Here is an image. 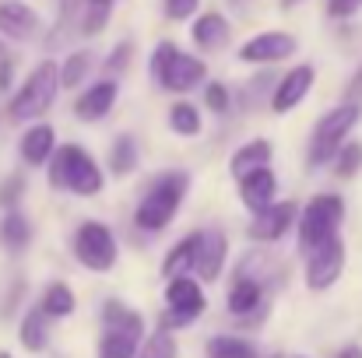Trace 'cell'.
Wrapping results in <instances>:
<instances>
[{"instance_id":"6da1fadb","label":"cell","mask_w":362,"mask_h":358,"mask_svg":"<svg viewBox=\"0 0 362 358\" xmlns=\"http://www.w3.org/2000/svg\"><path fill=\"white\" fill-rule=\"evenodd\" d=\"M190 193V172L183 169H165L158 176H151V183L144 186L137 208H134V225L148 236H158L169 229V222L180 215L183 201Z\"/></svg>"},{"instance_id":"7a4b0ae2","label":"cell","mask_w":362,"mask_h":358,"mask_svg":"<svg viewBox=\"0 0 362 358\" xmlns=\"http://www.w3.org/2000/svg\"><path fill=\"white\" fill-rule=\"evenodd\" d=\"M46 183L57 193H71V197H99L106 186V172L103 165L92 158V151H85L81 144H60L57 155L46 165Z\"/></svg>"},{"instance_id":"3957f363","label":"cell","mask_w":362,"mask_h":358,"mask_svg":"<svg viewBox=\"0 0 362 358\" xmlns=\"http://www.w3.org/2000/svg\"><path fill=\"white\" fill-rule=\"evenodd\" d=\"M60 95V64L57 60H42L28 71V78L18 85V92L7 102V119L11 123H35L53 109Z\"/></svg>"},{"instance_id":"277c9868","label":"cell","mask_w":362,"mask_h":358,"mask_svg":"<svg viewBox=\"0 0 362 358\" xmlns=\"http://www.w3.org/2000/svg\"><path fill=\"white\" fill-rule=\"evenodd\" d=\"M151 78L162 92H173V95H187L194 88L204 85L208 78V64L187 49H180L176 42H158L155 53H151Z\"/></svg>"},{"instance_id":"5b68a950","label":"cell","mask_w":362,"mask_h":358,"mask_svg":"<svg viewBox=\"0 0 362 358\" xmlns=\"http://www.w3.org/2000/svg\"><path fill=\"white\" fill-rule=\"evenodd\" d=\"M141 345H144V316L130 309L123 299H106L99 358H137Z\"/></svg>"},{"instance_id":"8992f818","label":"cell","mask_w":362,"mask_h":358,"mask_svg":"<svg viewBox=\"0 0 362 358\" xmlns=\"http://www.w3.org/2000/svg\"><path fill=\"white\" fill-rule=\"evenodd\" d=\"M341 222H345V201H341V193H317L313 201H306V208L299 211V222H296L299 253L310 256L324 242L338 239L341 236Z\"/></svg>"},{"instance_id":"52a82bcc","label":"cell","mask_w":362,"mask_h":358,"mask_svg":"<svg viewBox=\"0 0 362 358\" xmlns=\"http://www.w3.org/2000/svg\"><path fill=\"white\" fill-rule=\"evenodd\" d=\"M359 119H362V106H352V102H341V106L327 109L324 117L317 119L313 133H310V155H306V165H310V169L331 165L334 155L349 144V133L359 126Z\"/></svg>"},{"instance_id":"ba28073f","label":"cell","mask_w":362,"mask_h":358,"mask_svg":"<svg viewBox=\"0 0 362 358\" xmlns=\"http://www.w3.org/2000/svg\"><path fill=\"white\" fill-rule=\"evenodd\" d=\"M71 253L74 260L85 267V270H95V274H110L120 260V242L113 236V229L99 218H85L74 236H71Z\"/></svg>"},{"instance_id":"9c48e42d","label":"cell","mask_w":362,"mask_h":358,"mask_svg":"<svg viewBox=\"0 0 362 358\" xmlns=\"http://www.w3.org/2000/svg\"><path fill=\"white\" fill-rule=\"evenodd\" d=\"M162 299H165V309H162V327L158 330H169V334L180 330V327H190L208 309V295H204L197 278H173V281H165Z\"/></svg>"},{"instance_id":"30bf717a","label":"cell","mask_w":362,"mask_h":358,"mask_svg":"<svg viewBox=\"0 0 362 358\" xmlns=\"http://www.w3.org/2000/svg\"><path fill=\"white\" fill-rule=\"evenodd\" d=\"M345 260H349V249H345V239H331L324 242L320 249H313L306 256V288L310 292H327L341 281L345 274Z\"/></svg>"},{"instance_id":"8fae6325","label":"cell","mask_w":362,"mask_h":358,"mask_svg":"<svg viewBox=\"0 0 362 358\" xmlns=\"http://www.w3.org/2000/svg\"><path fill=\"white\" fill-rule=\"evenodd\" d=\"M296 53H299V39L292 32H257V35H250L243 42L236 56H240L243 64L271 67V64H281V60H288Z\"/></svg>"},{"instance_id":"7c38bea8","label":"cell","mask_w":362,"mask_h":358,"mask_svg":"<svg viewBox=\"0 0 362 358\" xmlns=\"http://www.w3.org/2000/svg\"><path fill=\"white\" fill-rule=\"evenodd\" d=\"M313 85H317V67H313V64H296L292 71H285V74L278 78L271 99H267V102H271V113L285 117V113L299 109L303 99L313 92Z\"/></svg>"},{"instance_id":"4fadbf2b","label":"cell","mask_w":362,"mask_h":358,"mask_svg":"<svg viewBox=\"0 0 362 358\" xmlns=\"http://www.w3.org/2000/svg\"><path fill=\"white\" fill-rule=\"evenodd\" d=\"M267 299H271V292H267L264 285L233 274L229 292H226V309H229L240 323H257V320L267 313Z\"/></svg>"},{"instance_id":"5bb4252c","label":"cell","mask_w":362,"mask_h":358,"mask_svg":"<svg viewBox=\"0 0 362 358\" xmlns=\"http://www.w3.org/2000/svg\"><path fill=\"white\" fill-rule=\"evenodd\" d=\"M296 222H299V204L296 201H278L267 211L253 215L246 236L253 242H278V239H285L288 229H296Z\"/></svg>"},{"instance_id":"9a60e30c","label":"cell","mask_w":362,"mask_h":358,"mask_svg":"<svg viewBox=\"0 0 362 358\" xmlns=\"http://www.w3.org/2000/svg\"><path fill=\"white\" fill-rule=\"evenodd\" d=\"M57 130L49 123H28L18 137V158L25 169H46L49 158L57 155Z\"/></svg>"},{"instance_id":"2e32d148","label":"cell","mask_w":362,"mask_h":358,"mask_svg":"<svg viewBox=\"0 0 362 358\" xmlns=\"http://www.w3.org/2000/svg\"><path fill=\"white\" fill-rule=\"evenodd\" d=\"M117 99H120V81L117 78H103V81L88 85L74 99V117L81 119V123H99V119H106L113 113Z\"/></svg>"},{"instance_id":"e0dca14e","label":"cell","mask_w":362,"mask_h":358,"mask_svg":"<svg viewBox=\"0 0 362 358\" xmlns=\"http://www.w3.org/2000/svg\"><path fill=\"white\" fill-rule=\"evenodd\" d=\"M229 263V236L218 225L201 229V246H197V278L201 281H218Z\"/></svg>"},{"instance_id":"ac0fdd59","label":"cell","mask_w":362,"mask_h":358,"mask_svg":"<svg viewBox=\"0 0 362 358\" xmlns=\"http://www.w3.org/2000/svg\"><path fill=\"white\" fill-rule=\"evenodd\" d=\"M42 28L39 11L25 0H0V35L11 42H28Z\"/></svg>"},{"instance_id":"d6986e66","label":"cell","mask_w":362,"mask_h":358,"mask_svg":"<svg viewBox=\"0 0 362 358\" xmlns=\"http://www.w3.org/2000/svg\"><path fill=\"white\" fill-rule=\"evenodd\" d=\"M236 183H240L243 208H246L250 215H260V211H267L271 204H278V176H274L271 165H267V169H257V172H250V176H243Z\"/></svg>"},{"instance_id":"ffe728a7","label":"cell","mask_w":362,"mask_h":358,"mask_svg":"<svg viewBox=\"0 0 362 358\" xmlns=\"http://www.w3.org/2000/svg\"><path fill=\"white\" fill-rule=\"evenodd\" d=\"M229 39H233V25H229V18L218 14V11H204V14L194 18V25H190V42H194L201 53H218V49L229 46Z\"/></svg>"},{"instance_id":"44dd1931","label":"cell","mask_w":362,"mask_h":358,"mask_svg":"<svg viewBox=\"0 0 362 358\" xmlns=\"http://www.w3.org/2000/svg\"><path fill=\"white\" fill-rule=\"evenodd\" d=\"M18 345L28 352V355H39L49 348V316L39 309V306H28L18 320Z\"/></svg>"},{"instance_id":"7402d4cb","label":"cell","mask_w":362,"mask_h":358,"mask_svg":"<svg viewBox=\"0 0 362 358\" xmlns=\"http://www.w3.org/2000/svg\"><path fill=\"white\" fill-rule=\"evenodd\" d=\"M197 246H201V232H190L183 236L165 256H162V278L173 281V278H190L197 270Z\"/></svg>"},{"instance_id":"603a6c76","label":"cell","mask_w":362,"mask_h":358,"mask_svg":"<svg viewBox=\"0 0 362 358\" xmlns=\"http://www.w3.org/2000/svg\"><path fill=\"white\" fill-rule=\"evenodd\" d=\"M271 155H274L271 141L253 137V141H246V144H240V148L233 151L229 172H233L236 179H243V176H250V172H257V169H267V165H271Z\"/></svg>"},{"instance_id":"cb8c5ba5","label":"cell","mask_w":362,"mask_h":358,"mask_svg":"<svg viewBox=\"0 0 362 358\" xmlns=\"http://www.w3.org/2000/svg\"><path fill=\"white\" fill-rule=\"evenodd\" d=\"M32 236H35V229H32V218L28 215H21V211H4L0 215V242H4V249L11 256L25 253Z\"/></svg>"},{"instance_id":"d4e9b609","label":"cell","mask_w":362,"mask_h":358,"mask_svg":"<svg viewBox=\"0 0 362 358\" xmlns=\"http://www.w3.org/2000/svg\"><path fill=\"white\" fill-rule=\"evenodd\" d=\"M49 320H67V316H74V309H78V295H74V288L67 285V281H49L46 288H42V295H39V302H35Z\"/></svg>"},{"instance_id":"484cf974","label":"cell","mask_w":362,"mask_h":358,"mask_svg":"<svg viewBox=\"0 0 362 358\" xmlns=\"http://www.w3.org/2000/svg\"><path fill=\"white\" fill-rule=\"evenodd\" d=\"M110 172L117 179H127L137 165H141V148H137V137L134 133H120L113 144H110V158H106Z\"/></svg>"},{"instance_id":"4316f807","label":"cell","mask_w":362,"mask_h":358,"mask_svg":"<svg viewBox=\"0 0 362 358\" xmlns=\"http://www.w3.org/2000/svg\"><path fill=\"white\" fill-rule=\"evenodd\" d=\"M92 71H95L92 49H74V53H67V60L60 64V88H67V92L81 88V85L88 81Z\"/></svg>"},{"instance_id":"83f0119b","label":"cell","mask_w":362,"mask_h":358,"mask_svg":"<svg viewBox=\"0 0 362 358\" xmlns=\"http://www.w3.org/2000/svg\"><path fill=\"white\" fill-rule=\"evenodd\" d=\"M208 358H264L260 348L240 334H215L208 341Z\"/></svg>"},{"instance_id":"f1b7e54d","label":"cell","mask_w":362,"mask_h":358,"mask_svg":"<svg viewBox=\"0 0 362 358\" xmlns=\"http://www.w3.org/2000/svg\"><path fill=\"white\" fill-rule=\"evenodd\" d=\"M169 130H173L176 137H197V133L204 130L201 109H197L194 102H187V99L173 102V106H169Z\"/></svg>"},{"instance_id":"f546056e","label":"cell","mask_w":362,"mask_h":358,"mask_svg":"<svg viewBox=\"0 0 362 358\" xmlns=\"http://www.w3.org/2000/svg\"><path fill=\"white\" fill-rule=\"evenodd\" d=\"M137 358H180V345H176V334L169 330H155L151 338H144Z\"/></svg>"},{"instance_id":"4dcf8cb0","label":"cell","mask_w":362,"mask_h":358,"mask_svg":"<svg viewBox=\"0 0 362 358\" xmlns=\"http://www.w3.org/2000/svg\"><path fill=\"white\" fill-rule=\"evenodd\" d=\"M25 193H28L25 172H7L0 179V211H18V204H21Z\"/></svg>"},{"instance_id":"1f68e13d","label":"cell","mask_w":362,"mask_h":358,"mask_svg":"<svg viewBox=\"0 0 362 358\" xmlns=\"http://www.w3.org/2000/svg\"><path fill=\"white\" fill-rule=\"evenodd\" d=\"M331 169H334L338 179H352V176H359V169H362V144L359 141H349V144L334 155Z\"/></svg>"},{"instance_id":"d6a6232c","label":"cell","mask_w":362,"mask_h":358,"mask_svg":"<svg viewBox=\"0 0 362 358\" xmlns=\"http://www.w3.org/2000/svg\"><path fill=\"white\" fill-rule=\"evenodd\" d=\"M130 60H134V42L123 39V42H117V46L110 49V56H106V64H103L106 78H117V81H120V74L130 67Z\"/></svg>"},{"instance_id":"836d02e7","label":"cell","mask_w":362,"mask_h":358,"mask_svg":"<svg viewBox=\"0 0 362 358\" xmlns=\"http://www.w3.org/2000/svg\"><path fill=\"white\" fill-rule=\"evenodd\" d=\"M204 109H211L215 117H226L233 109V92L222 81H208L204 85Z\"/></svg>"},{"instance_id":"e575fe53","label":"cell","mask_w":362,"mask_h":358,"mask_svg":"<svg viewBox=\"0 0 362 358\" xmlns=\"http://www.w3.org/2000/svg\"><path fill=\"white\" fill-rule=\"evenodd\" d=\"M197 4L201 0H165V18L169 21H187V18H194Z\"/></svg>"},{"instance_id":"d590c367","label":"cell","mask_w":362,"mask_h":358,"mask_svg":"<svg viewBox=\"0 0 362 358\" xmlns=\"http://www.w3.org/2000/svg\"><path fill=\"white\" fill-rule=\"evenodd\" d=\"M359 11H362V0H327V14L338 18V21H345V18H352Z\"/></svg>"},{"instance_id":"8d00e7d4","label":"cell","mask_w":362,"mask_h":358,"mask_svg":"<svg viewBox=\"0 0 362 358\" xmlns=\"http://www.w3.org/2000/svg\"><path fill=\"white\" fill-rule=\"evenodd\" d=\"M345 102H352V106H362V64L356 67L352 81L345 85Z\"/></svg>"},{"instance_id":"74e56055","label":"cell","mask_w":362,"mask_h":358,"mask_svg":"<svg viewBox=\"0 0 362 358\" xmlns=\"http://www.w3.org/2000/svg\"><path fill=\"white\" fill-rule=\"evenodd\" d=\"M14 85V60H0V95H7Z\"/></svg>"},{"instance_id":"f35d334b","label":"cell","mask_w":362,"mask_h":358,"mask_svg":"<svg viewBox=\"0 0 362 358\" xmlns=\"http://www.w3.org/2000/svg\"><path fill=\"white\" fill-rule=\"evenodd\" d=\"M21 292H25V285L18 281V285H14V292H11V299H7V302L0 306V316H4V320H7V316H14V306H18V299H21Z\"/></svg>"},{"instance_id":"ab89813d","label":"cell","mask_w":362,"mask_h":358,"mask_svg":"<svg viewBox=\"0 0 362 358\" xmlns=\"http://www.w3.org/2000/svg\"><path fill=\"white\" fill-rule=\"evenodd\" d=\"M334 358H362V345H345Z\"/></svg>"},{"instance_id":"60d3db41","label":"cell","mask_w":362,"mask_h":358,"mask_svg":"<svg viewBox=\"0 0 362 358\" xmlns=\"http://www.w3.org/2000/svg\"><path fill=\"white\" fill-rule=\"evenodd\" d=\"M296 4H303V0H278V7H281V11H292Z\"/></svg>"},{"instance_id":"b9f144b4","label":"cell","mask_w":362,"mask_h":358,"mask_svg":"<svg viewBox=\"0 0 362 358\" xmlns=\"http://www.w3.org/2000/svg\"><path fill=\"white\" fill-rule=\"evenodd\" d=\"M0 358H14V355H11V352H0Z\"/></svg>"},{"instance_id":"7bdbcfd3","label":"cell","mask_w":362,"mask_h":358,"mask_svg":"<svg viewBox=\"0 0 362 358\" xmlns=\"http://www.w3.org/2000/svg\"><path fill=\"white\" fill-rule=\"evenodd\" d=\"M264 358H281V355H264Z\"/></svg>"},{"instance_id":"ee69618b","label":"cell","mask_w":362,"mask_h":358,"mask_svg":"<svg viewBox=\"0 0 362 358\" xmlns=\"http://www.w3.org/2000/svg\"><path fill=\"white\" fill-rule=\"evenodd\" d=\"M296 358H306V355H296Z\"/></svg>"},{"instance_id":"f6af8a7d","label":"cell","mask_w":362,"mask_h":358,"mask_svg":"<svg viewBox=\"0 0 362 358\" xmlns=\"http://www.w3.org/2000/svg\"><path fill=\"white\" fill-rule=\"evenodd\" d=\"M0 53H4V46H0Z\"/></svg>"},{"instance_id":"bcb514c9","label":"cell","mask_w":362,"mask_h":358,"mask_svg":"<svg viewBox=\"0 0 362 358\" xmlns=\"http://www.w3.org/2000/svg\"><path fill=\"white\" fill-rule=\"evenodd\" d=\"M60 4H67V0H60Z\"/></svg>"},{"instance_id":"7dc6e473","label":"cell","mask_w":362,"mask_h":358,"mask_svg":"<svg viewBox=\"0 0 362 358\" xmlns=\"http://www.w3.org/2000/svg\"><path fill=\"white\" fill-rule=\"evenodd\" d=\"M113 4H117V0H113Z\"/></svg>"}]
</instances>
